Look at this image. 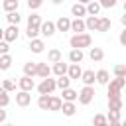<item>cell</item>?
Here are the masks:
<instances>
[{
	"instance_id": "obj_35",
	"label": "cell",
	"mask_w": 126,
	"mask_h": 126,
	"mask_svg": "<svg viewBox=\"0 0 126 126\" xmlns=\"http://www.w3.org/2000/svg\"><path fill=\"white\" fill-rule=\"evenodd\" d=\"M37 106H39L41 110H47V106H49V94H39V98H37Z\"/></svg>"
},
{
	"instance_id": "obj_30",
	"label": "cell",
	"mask_w": 126,
	"mask_h": 126,
	"mask_svg": "<svg viewBox=\"0 0 126 126\" xmlns=\"http://www.w3.org/2000/svg\"><path fill=\"white\" fill-rule=\"evenodd\" d=\"M69 85H71V79H69L67 75H61V77L55 81V87H57V89H61V91H63V89H67Z\"/></svg>"
},
{
	"instance_id": "obj_20",
	"label": "cell",
	"mask_w": 126,
	"mask_h": 126,
	"mask_svg": "<svg viewBox=\"0 0 126 126\" xmlns=\"http://www.w3.org/2000/svg\"><path fill=\"white\" fill-rule=\"evenodd\" d=\"M110 26H112V22H110V18H98V24H96V32H108L110 30Z\"/></svg>"
},
{
	"instance_id": "obj_9",
	"label": "cell",
	"mask_w": 126,
	"mask_h": 126,
	"mask_svg": "<svg viewBox=\"0 0 126 126\" xmlns=\"http://www.w3.org/2000/svg\"><path fill=\"white\" fill-rule=\"evenodd\" d=\"M32 102V94L28 93V91H20L18 94H16V104L18 106H28Z\"/></svg>"
},
{
	"instance_id": "obj_13",
	"label": "cell",
	"mask_w": 126,
	"mask_h": 126,
	"mask_svg": "<svg viewBox=\"0 0 126 126\" xmlns=\"http://www.w3.org/2000/svg\"><path fill=\"white\" fill-rule=\"evenodd\" d=\"M63 96H61V100H65V102H75L77 100V96H79V93L77 91H73L71 87H67V89H63V93H61Z\"/></svg>"
},
{
	"instance_id": "obj_31",
	"label": "cell",
	"mask_w": 126,
	"mask_h": 126,
	"mask_svg": "<svg viewBox=\"0 0 126 126\" xmlns=\"http://www.w3.org/2000/svg\"><path fill=\"white\" fill-rule=\"evenodd\" d=\"M18 4H20L18 0H4V2H2V8H4L6 12H16V10H18Z\"/></svg>"
},
{
	"instance_id": "obj_40",
	"label": "cell",
	"mask_w": 126,
	"mask_h": 126,
	"mask_svg": "<svg viewBox=\"0 0 126 126\" xmlns=\"http://www.w3.org/2000/svg\"><path fill=\"white\" fill-rule=\"evenodd\" d=\"M112 71H114V75H116V77H124V73H126V67H124L122 63H118V65H114V69H112Z\"/></svg>"
},
{
	"instance_id": "obj_41",
	"label": "cell",
	"mask_w": 126,
	"mask_h": 126,
	"mask_svg": "<svg viewBox=\"0 0 126 126\" xmlns=\"http://www.w3.org/2000/svg\"><path fill=\"white\" fill-rule=\"evenodd\" d=\"M98 4H100V8H114L118 4V0H98Z\"/></svg>"
},
{
	"instance_id": "obj_28",
	"label": "cell",
	"mask_w": 126,
	"mask_h": 126,
	"mask_svg": "<svg viewBox=\"0 0 126 126\" xmlns=\"http://www.w3.org/2000/svg\"><path fill=\"white\" fill-rule=\"evenodd\" d=\"M108 110H122V96L108 98Z\"/></svg>"
},
{
	"instance_id": "obj_7",
	"label": "cell",
	"mask_w": 126,
	"mask_h": 126,
	"mask_svg": "<svg viewBox=\"0 0 126 126\" xmlns=\"http://www.w3.org/2000/svg\"><path fill=\"white\" fill-rule=\"evenodd\" d=\"M55 32H57V30H55V24H53V22H49V20H47V22H41V26H39V33H41V35L51 37Z\"/></svg>"
},
{
	"instance_id": "obj_36",
	"label": "cell",
	"mask_w": 126,
	"mask_h": 126,
	"mask_svg": "<svg viewBox=\"0 0 126 126\" xmlns=\"http://www.w3.org/2000/svg\"><path fill=\"white\" fill-rule=\"evenodd\" d=\"M93 124H94V126H108V122H106V116H104V114H94Z\"/></svg>"
},
{
	"instance_id": "obj_49",
	"label": "cell",
	"mask_w": 126,
	"mask_h": 126,
	"mask_svg": "<svg viewBox=\"0 0 126 126\" xmlns=\"http://www.w3.org/2000/svg\"><path fill=\"white\" fill-rule=\"evenodd\" d=\"M2 32H4V30H2V28H0V39H2Z\"/></svg>"
},
{
	"instance_id": "obj_33",
	"label": "cell",
	"mask_w": 126,
	"mask_h": 126,
	"mask_svg": "<svg viewBox=\"0 0 126 126\" xmlns=\"http://www.w3.org/2000/svg\"><path fill=\"white\" fill-rule=\"evenodd\" d=\"M6 20H8L10 24L18 26V24H20V20H22V16H20V14H18V10H16V12H8V14H6Z\"/></svg>"
},
{
	"instance_id": "obj_47",
	"label": "cell",
	"mask_w": 126,
	"mask_h": 126,
	"mask_svg": "<svg viewBox=\"0 0 126 126\" xmlns=\"http://www.w3.org/2000/svg\"><path fill=\"white\" fill-rule=\"evenodd\" d=\"M77 2H81V4H89L91 0H77Z\"/></svg>"
},
{
	"instance_id": "obj_15",
	"label": "cell",
	"mask_w": 126,
	"mask_h": 126,
	"mask_svg": "<svg viewBox=\"0 0 126 126\" xmlns=\"http://www.w3.org/2000/svg\"><path fill=\"white\" fill-rule=\"evenodd\" d=\"M49 73H51V69H49L47 61H43V63H37V67H35V75H37V77L45 79V77H49Z\"/></svg>"
},
{
	"instance_id": "obj_6",
	"label": "cell",
	"mask_w": 126,
	"mask_h": 126,
	"mask_svg": "<svg viewBox=\"0 0 126 126\" xmlns=\"http://www.w3.org/2000/svg\"><path fill=\"white\" fill-rule=\"evenodd\" d=\"M18 87H20V91H32V89H35V83H33V79L32 77H28V75H24V77H20L18 79Z\"/></svg>"
},
{
	"instance_id": "obj_38",
	"label": "cell",
	"mask_w": 126,
	"mask_h": 126,
	"mask_svg": "<svg viewBox=\"0 0 126 126\" xmlns=\"http://www.w3.org/2000/svg\"><path fill=\"white\" fill-rule=\"evenodd\" d=\"M114 120H120V110H108L106 122H114Z\"/></svg>"
},
{
	"instance_id": "obj_4",
	"label": "cell",
	"mask_w": 126,
	"mask_h": 126,
	"mask_svg": "<svg viewBox=\"0 0 126 126\" xmlns=\"http://www.w3.org/2000/svg\"><path fill=\"white\" fill-rule=\"evenodd\" d=\"M55 89H57V87H55V79H49V77H45V79L37 85V93H39V94H51Z\"/></svg>"
},
{
	"instance_id": "obj_46",
	"label": "cell",
	"mask_w": 126,
	"mask_h": 126,
	"mask_svg": "<svg viewBox=\"0 0 126 126\" xmlns=\"http://www.w3.org/2000/svg\"><path fill=\"white\" fill-rule=\"evenodd\" d=\"M108 126H122L120 120H114V122H108Z\"/></svg>"
},
{
	"instance_id": "obj_3",
	"label": "cell",
	"mask_w": 126,
	"mask_h": 126,
	"mask_svg": "<svg viewBox=\"0 0 126 126\" xmlns=\"http://www.w3.org/2000/svg\"><path fill=\"white\" fill-rule=\"evenodd\" d=\"M93 98H94V89H93V85H85V87L81 89V93H79L77 100H79L81 104H91V102H93Z\"/></svg>"
},
{
	"instance_id": "obj_22",
	"label": "cell",
	"mask_w": 126,
	"mask_h": 126,
	"mask_svg": "<svg viewBox=\"0 0 126 126\" xmlns=\"http://www.w3.org/2000/svg\"><path fill=\"white\" fill-rule=\"evenodd\" d=\"M59 110H63L65 116H73V114L77 112V106H75V102H65V100H63V104H61Z\"/></svg>"
},
{
	"instance_id": "obj_26",
	"label": "cell",
	"mask_w": 126,
	"mask_h": 126,
	"mask_svg": "<svg viewBox=\"0 0 126 126\" xmlns=\"http://www.w3.org/2000/svg\"><path fill=\"white\" fill-rule=\"evenodd\" d=\"M61 104H63V100H61V96H51L49 94V106H47V110H59L61 108Z\"/></svg>"
},
{
	"instance_id": "obj_10",
	"label": "cell",
	"mask_w": 126,
	"mask_h": 126,
	"mask_svg": "<svg viewBox=\"0 0 126 126\" xmlns=\"http://www.w3.org/2000/svg\"><path fill=\"white\" fill-rule=\"evenodd\" d=\"M87 28H85V20L83 18H75V20H71V28H69V32H75V33H83Z\"/></svg>"
},
{
	"instance_id": "obj_29",
	"label": "cell",
	"mask_w": 126,
	"mask_h": 126,
	"mask_svg": "<svg viewBox=\"0 0 126 126\" xmlns=\"http://www.w3.org/2000/svg\"><path fill=\"white\" fill-rule=\"evenodd\" d=\"M35 67H37V63L28 61V63L24 65V75H28V77H35Z\"/></svg>"
},
{
	"instance_id": "obj_39",
	"label": "cell",
	"mask_w": 126,
	"mask_h": 126,
	"mask_svg": "<svg viewBox=\"0 0 126 126\" xmlns=\"http://www.w3.org/2000/svg\"><path fill=\"white\" fill-rule=\"evenodd\" d=\"M37 33H39V28H32V26H28V30H26V35H28L30 39L37 37Z\"/></svg>"
},
{
	"instance_id": "obj_16",
	"label": "cell",
	"mask_w": 126,
	"mask_h": 126,
	"mask_svg": "<svg viewBox=\"0 0 126 126\" xmlns=\"http://www.w3.org/2000/svg\"><path fill=\"white\" fill-rule=\"evenodd\" d=\"M43 47H45L43 39H39V37H33V39H30V49H32L33 53H41V51H43Z\"/></svg>"
},
{
	"instance_id": "obj_18",
	"label": "cell",
	"mask_w": 126,
	"mask_h": 126,
	"mask_svg": "<svg viewBox=\"0 0 126 126\" xmlns=\"http://www.w3.org/2000/svg\"><path fill=\"white\" fill-rule=\"evenodd\" d=\"M79 79H81L85 85H94V71H93V69H87V71L81 73Z\"/></svg>"
},
{
	"instance_id": "obj_44",
	"label": "cell",
	"mask_w": 126,
	"mask_h": 126,
	"mask_svg": "<svg viewBox=\"0 0 126 126\" xmlns=\"http://www.w3.org/2000/svg\"><path fill=\"white\" fill-rule=\"evenodd\" d=\"M6 116H8V112L0 106V124H4V122H6Z\"/></svg>"
},
{
	"instance_id": "obj_19",
	"label": "cell",
	"mask_w": 126,
	"mask_h": 126,
	"mask_svg": "<svg viewBox=\"0 0 126 126\" xmlns=\"http://www.w3.org/2000/svg\"><path fill=\"white\" fill-rule=\"evenodd\" d=\"M87 6V14L89 16H98V12H100V4L96 2V0H91L89 4H85Z\"/></svg>"
},
{
	"instance_id": "obj_25",
	"label": "cell",
	"mask_w": 126,
	"mask_h": 126,
	"mask_svg": "<svg viewBox=\"0 0 126 126\" xmlns=\"http://www.w3.org/2000/svg\"><path fill=\"white\" fill-rule=\"evenodd\" d=\"M89 57L93 59V61H102V57H104V51L100 49V47H91V51H89Z\"/></svg>"
},
{
	"instance_id": "obj_11",
	"label": "cell",
	"mask_w": 126,
	"mask_h": 126,
	"mask_svg": "<svg viewBox=\"0 0 126 126\" xmlns=\"http://www.w3.org/2000/svg\"><path fill=\"white\" fill-rule=\"evenodd\" d=\"M69 28H71V20H69L67 16H61V18L55 22V30H57V32H69Z\"/></svg>"
},
{
	"instance_id": "obj_17",
	"label": "cell",
	"mask_w": 126,
	"mask_h": 126,
	"mask_svg": "<svg viewBox=\"0 0 126 126\" xmlns=\"http://www.w3.org/2000/svg\"><path fill=\"white\" fill-rule=\"evenodd\" d=\"M67 67H69V65H67V63H63V59H61V61L53 63V69H51V71H53L57 77H61V75H67Z\"/></svg>"
},
{
	"instance_id": "obj_48",
	"label": "cell",
	"mask_w": 126,
	"mask_h": 126,
	"mask_svg": "<svg viewBox=\"0 0 126 126\" xmlns=\"http://www.w3.org/2000/svg\"><path fill=\"white\" fill-rule=\"evenodd\" d=\"M51 2H53V4H61L63 0H51Z\"/></svg>"
},
{
	"instance_id": "obj_27",
	"label": "cell",
	"mask_w": 126,
	"mask_h": 126,
	"mask_svg": "<svg viewBox=\"0 0 126 126\" xmlns=\"http://www.w3.org/2000/svg\"><path fill=\"white\" fill-rule=\"evenodd\" d=\"M96 24H98V16H87V20H85V28L87 30L94 32L96 30Z\"/></svg>"
},
{
	"instance_id": "obj_14",
	"label": "cell",
	"mask_w": 126,
	"mask_h": 126,
	"mask_svg": "<svg viewBox=\"0 0 126 126\" xmlns=\"http://www.w3.org/2000/svg\"><path fill=\"white\" fill-rule=\"evenodd\" d=\"M71 14H73L75 18H83V16H87V6L81 4V2H77V4L71 6Z\"/></svg>"
},
{
	"instance_id": "obj_8",
	"label": "cell",
	"mask_w": 126,
	"mask_h": 126,
	"mask_svg": "<svg viewBox=\"0 0 126 126\" xmlns=\"http://www.w3.org/2000/svg\"><path fill=\"white\" fill-rule=\"evenodd\" d=\"M81 73H83V69H81V63H71V65L67 67V77H69L71 81H73V79H77V81H79Z\"/></svg>"
},
{
	"instance_id": "obj_37",
	"label": "cell",
	"mask_w": 126,
	"mask_h": 126,
	"mask_svg": "<svg viewBox=\"0 0 126 126\" xmlns=\"http://www.w3.org/2000/svg\"><path fill=\"white\" fill-rule=\"evenodd\" d=\"M8 104H10V96H8V93L0 87V106H2V108H6Z\"/></svg>"
},
{
	"instance_id": "obj_42",
	"label": "cell",
	"mask_w": 126,
	"mask_h": 126,
	"mask_svg": "<svg viewBox=\"0 0 126 126\" xmlns=\"http://www.w3.org/2000/svg\"><path fill=\"white\" fill-rule=\"evenodd\" d=\"M41 4H43V0H28V8L30 10H37Z\"/></svg>"
},
{
	"instance_id": "obj_2",
	"label": "cell",
	"mask_w": 126,
	"mask_h": 126,
	"mask_svg": "<svg viewBox=\"0 0 126 126\" xmlns=\"http://www.w3.org/2000/svg\"><path fill=\"white\" fill-rule=\"evenodd\" d=\"M106 85H108V98H116V96H120V93H122V89L126 85V79L124 77H116V79L108 81Z\"/></svg>"
},
{
	"instance_id": "obj_45",
	"label": "cell",
	"mask_w": 126,
	"mask_h": 126,
	"mask_svg": "<svg viewBox=\"0 0 126 126\" xmlns=\"http://www.w3.org/2000/svg\"><path fill=\"white\" fill-rule=\"evenodd\" d=\"M120 43H122V45H126V32H122V33H120Z\"/></svg>"
},
{
	"instance_id": "obj_1",
	"label": "cell",
	"mask_w": 126,
	"mask_h": 126,
	"mask_svg": "<svg viewBox=\"0 0 126 126\" xmlns=\"http://www.w3.org/2000/svg\"><path fill=\"white\" fill-rule=\"evenodd\" d=\"M91 43H93V37H91V33H75L71 39H69V45L73 47V49H83V47H91Z\"/></svg>"
},
{
	"instance_id": "obj_43",
	"label": "cell",
	"mask_w": 126,
	"mask_h": 126,
	"mask_svg": "<svg viewBox=\"0 0 126 126\" xmlns=\"http://www.w3.org/2000/svg\"><path fill=\"white\" fill-rule=\"evenodd\" d=\"M8 51H10V43L4 41V39H0V55H4V53H8Z\"/></svg>"
},
{
	"instance_id": "obj_34",
	"label": "cell",
	"mask_w": 126,
	"mask_h": 126,
	"mask_svg": "<svg viewBox=\"0 0 126 126\" xmlns=\"http://www.w3.org/2000/svg\"><path fill=\"white\" fill-rule=\"evenodd\" d=\"M2 89H4L6 93H12V91H16V81H14V79H4V83H2Z\"/></svg>"
},
{
	"instance_id": "obj_12",
	"label": "cell",
	"mask_w": 126,
	"mask_h": 126,
	"mask_svg": "<svg viewBox=\"0 0 126 126\" xmlns=\"http://www.w3.org/2000/svg\"><path fill=\"white\" fill-rule=\"evenodd\" d=\"M94 81H96L98 85H106V83L110 81V73H108L106 69H98V71L94 73Z\"/></svg>"
},
{
	"instance_id": "obj_23",
	"label": "cell",
	"mask_w": 126,
	"mask_h": 126,
	"mask_svg": "<svg viewBox=\"0 0 126 126\" xmlns=\"http://www.w3.org/2000/svg\"><path fill=\"white\" fill-rule=\"evenodd\" d=\"M10 67H12V55L10 53L0 55V71H8Z\"/></svg>"
},
{
	"instance_id": "obj_32",
	"label": "cell",
	"mask_w": 126,
	"mask_h": 126,
	"mask_svg": "<svg viewBox=\"0 0 126 126\" xmlns=\"http://www.w3.org/2000/svg\"><path fill=\"white\" fill-rule=\"evenodd\" d=\"M28 26H32V28H39V26H41V16H39V14H32V16H28Z\"/></svg>"
},
{
	"instance_id": "obj_21",
	"label": "cell",
	"mask_w": 126,
	"mask_h": 126,
	"mask_svg": "<svg viewBox=\"0 0 126 126\" xmlns=\"http://www.w3.org/2000/svg\"><path fill=\"white\" fill-rule=\"evenodd\" d=\"M61 59H63V53H61L59 49L53 47V49L47 51V61H49V63H57V61H61Z\"/></svg>"
},
{
	"instance_id": "obj_5",
	"label": "cell",
	"mask_w": 126,
	"mask_h": 126,
	"mask_svg": "<svg viewBox=\"0 0 126 126\" xmlns=\"http://www.w3.org/2000/svg\"><path fill=\"white\" fill-rule=\"evenodd\" d=\"M18 35H20V30H18V26H14V24H10V26L2 32V39H4V41H8V43L16 41V39H18Z\"/></svg>"
},
{
	"instance_id": "obj_24",
	"label": "cell",
	"mask_w": 126,
	"mask_h": 126,
	"mask_svg": "<svg viewBox=\"0 0 126 126\" xmlns=\"http://www.w3.org/2000/svg\"><path fill=\"white\" fill-rule=\"evenodd\" d=\"M83 57H85V55H83V49H71V51H69V61H71V63H81Z\"/></svg>"
},
{
	"instance_id": "obj_50",
	"label": "cell",
	"mask_w": 126,
	"mask_h": 126,
	"mask_svg": "<svg viewBox=\"0 0 126 126\" xmlns=\"http://www.w3.org/2000/svg\"><path fill=\"white\" fill-rule=\"evenodd\" d=\"M2 126H14V124H2Z\"/></svg>"
}]
</instances>
